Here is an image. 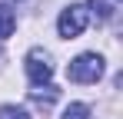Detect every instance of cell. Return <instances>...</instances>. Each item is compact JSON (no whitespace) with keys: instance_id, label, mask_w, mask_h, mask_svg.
Masks as SVG:
<instances>
[{"instance_id":"3957f363","label":"cell","mask_w":123,"mask_h":119,"mask_svg":"<svg viewBox=\"0 0 123 119\" xmlns=\"http://www.w3.org/2000/svg\"><path fill=\"white\" fill-rule=\"evenodd\" d=\"M23 66H27V76H30L33 86H47L50 76H53V63H50V56H47L43 50H30Z\"/></svg>"},{"instance_id":"8992f818","label":"cell","mask_w":123,"mask_h":119,"mask_svg":"<svg viewBox=\"0 0 123 119\" xmlns=\"http://www.w3.org/2000/svg\"><path fill=\"white\" fill-rule=\"evenodd\" d=\"M90 7H93V13H97L100 20L113 17V0H90Z\"/></svg>"},{"instance_id":"52a82bcc","label":"cell","mask_w":123,"mask_h":119,"mask_svg":"<svg viewBox=\"0 0 123 119\" xmlns=\"http://www.w3.org/2000/svg\"><path fill=\"white\" fill-rule=\"evenodd\" d=\"M0 119H30V116L20 106H0Z\"/></svg>"},{"instance_id":"7a4b0ae2","label":"cell","mask_w":123,"mask_h":119,"mask_svg":"<svg viewBox=\"0 0 123 119\" xmlns=\"http://www.w3.org/2000/svg\"><path fill=\"white\" fill-rule=\"evenodd\" d=\"M86 20H90L86 7H83V3H70L60 13V20H57V30H60V37L73 40V37H80L83 30H86Z\"/></svg>"},{"instance_id":"5b68a950","label":"cell","mask_w":123,"mask_h":119,"mask_svg":"<svg viewBox=\"0 0 123 119\" xmlns=\"http://www.w3.org/2000/svg\"><path fill=\"white\" fill-rule=\"evenodd\" d=\"M63 119H90V106L86 103H70L67 113H63Z\"/></svg>"},{"instance_id":"6da1fadb","label":"cell","mask_w":123,"mask_h":119,"mask_svg":"<svg viewBox=\"0 0 123 119\" xmlns=\"http://www.w3.org/2000/svg\"><path fill=\"white\" fill-rule=\"evenodd\" d=\"M67 76L73 79V83H97V79L103 76V56H97V53H80V56L67 66Z\"/></svg>"},{"instance_id":"277c9868","label":"cell","mask_w":123,"mask_h":119,"mask_svg":"<svg viewBox=\"0 0 123 119\" xmlns=\"http://www.w3.org/2000/svg\"><path fill=\"white\" fill-rule=\"evenodd\" d=\"M13 27H17V17H13V10L0 3V40H7V37H10V33H13Z\"/></svg>"}]
</instances>
